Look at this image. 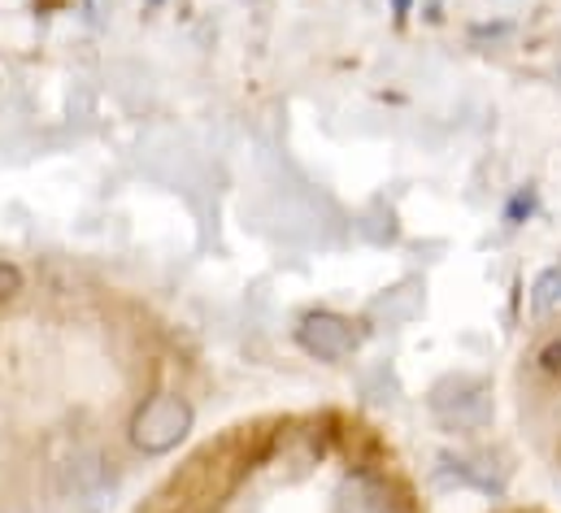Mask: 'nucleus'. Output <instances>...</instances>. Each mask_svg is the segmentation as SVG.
Returning <instances> with one entry per match:
<instances>
[{
  "label": "nucleus",
  "instance_id": "nucleus-1",
  "mask_svg": "<svg viewBox=\"0 0 561 513\" xmlns=\"http://www.w3.org/2000/svg\"><path fill=\"white\" fill-rule=\"evenodd\" d=\"M426 413L444 435H483L496 418V396L492 379L474 375V371H448L439 375L426 391Z\"/></svg>",
  "mask_w": 561,
  "mask_h": 513
},
{
  "label": "nucleus",
  "instance_id": "nucleus-2",
  "mask_svg": "<svg viewBox=\"0 0 561 513\" xmlns=\"http://www.w3.org/2000/svg\"><path fill=\"white\" fill-rule=\"evenodd\" d=\"M192 431H196V404L183 391H174V387L148 391L140 404L131 409V418H127V444L140 457L174 453Z\"/></svg>",
  "mask_w": 561,
  "mask_h": 513
},
{
  "label": "nucleus",
  "instance_id": "nucleus-3",
  "mask_svg": "<svg viewBox=\"0 0 561 513\" xmlns=\"http://www.w3.org/2000/svg\"><path fill=\"white\" fill-rule=\"evenodd\" d=\"M296 349L322 366H344L366 344V318H348L340 309H309L296 318Z\"/></svg>",
  "mask_w": 561,
  "mask_h": 513
},
{
  "label": "nucleus",
  "instance_id": "nucleus-4",
  "mask_svg": "<svg viewBox=\"0 0 561 513\" xmlns=\"http://www.w3.org/2000/svg\"><path fill=\"white\" fill-rule=\"evenodd\" d=\"M435 479L466 488V492H483L492 501H501L510 492V466L492 461L488 453H461V448H439L435 453Z\"/></svg>",
  "mask_w": 561,
  "mask_h": 513
},
{
  "label": "nucleus",
  "instance_id": "nucleus-5",
  "mask_svg": "<svg viewBox=\"0 0 561 513\" xmlns=\"http://www.w3.org/2000/svg\"><path fill=\"white\" fill-rule=\"evenodd\" d=\"M340 513H414L383 475H357L340 492Z\"/></svg>",
  "mask_w": 561,
  "mask_h": 513
},
{
  "label": "nucleus",
  "instance_id": "nucleus-6",
  "mask_svg": "<svg viewBox=\"0 0 561 513\" xmlns=\"http://www.w3.org/2000/svg\"><path fill=\"white\" fill-rule=\"evenodd\" d=\"M419 309H422L419 278H405V283H397V287H383V292L370 300L366 318H388V327H397V322H410Z\"/></svg>",
  "mask_w": 561,
  "mask_h": 513
},
{
  "label": "nucleus",
  "instance_id": "nucleus-7",
  "mask_svg": "<svg viewBox=\"0 0 561 513\" xmlns=\"http://www.w3.org/2000/svg\"><path fill=\"white\" fill-rule=\"evenodd\" d=\"M553 309H561V261L545 265V270L536 274V283H531V314L545 318V314H553Z\"/></svg>",
  "mask_w": 561,
  "mask_h": 513
},
{
  "label": "nucleus",
  "instance_id": "nucleus-8",
  "mask_svg": "<svg viewBox=\"0 0 561 513\" xmlns=\"http://www.w3.org/2000/svg\"><path fill=\"white\" fill-rule=\"evenodd\" d=\"M540 209V187L536 183H518L514 196L505 201V227H527Z\"/></svg>",
  "mask_w": 561,
  "mask_h": 513
},
{
  "label": "nucleus",
  "instance_id": "nucleus-9",
  "mask_svg": "<svg viewBox=\"0 0 561 513\" xmlns=\"http://www.w3.org/2000/svg\"><path fill=\"white\" fill-rule=\"evenodd\" d=\"M531 366L545 379H561V331H553L549 340H540V349L531 353Z\"/></svg>",
  "mask_w": 561,
  "mask_h": 513
},
{
  "label": "nucleus",
  "instance_id": "nucleus-10",
  "mask_svg": "<svg viewBox=\"0 0 561 513\" xmlns=\"http://www.w3.org/2000/svg\"><path fill=\"white\" fill-rule=\"evenodd\" d=\"M22 292H26V274H22V265H13V261L0 256V305H13Z\"/></svg>",
  "mask_w": 561,
  "mask_h": 513
},
{
  "label": "nucleus",
  "instance_id": "nucleus-11",
  "mask_svg": "<svg viewBox=\"0 0 561 513\" xmlns=\"http://www.w3.org/2000/svg\"><path fill=\"white\" fill-rule=\"evenodd\" d=\"M392 4V18L397 22H410V13H414V0H388Z\"/></svg>",
  "mask_w": 561,
  "mask_h": 513
}]
</instances>
